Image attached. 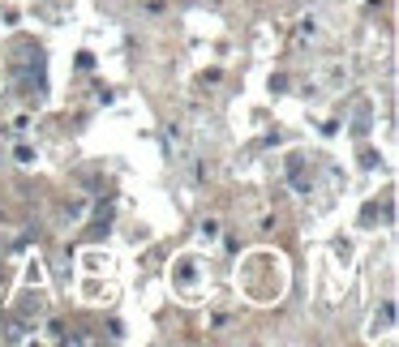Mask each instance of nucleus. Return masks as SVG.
I'll return each instance as SVG.
<instances>
[{
    "instance_id": "nucleus-1",
    "label": "nucleus",
    "mask_w": 399,
    "mask_h": 347,
    "mask_svg": "<svg viewBox=\"0 0 399 347\" xmlns=\"http://www.w3.org/2000/svg\"><path fill=\"white\" fill-rule=\"evenodd\" d=\"M391 321H395V305L386 301V305H382V313H373V326H382V330H386Z\"/></svg>"
}]
</instances>
